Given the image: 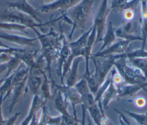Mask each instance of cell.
<instances>
[{"label": "cell", "mask_w": 147, "mask_h": 125, "mask_svg": "<svg viewBox=\"0 0 147 125\" xmlns=\"http://www.w3.org/2000/svg\"><path fill=\"white\" fill-rule=\"evenodd\" d=\"M94 0H81L65 13L72 24V28L68 35V40L72 39L75 29L84 32L93 10Z\"/></svg>", "instance_id": "6da1fadb"}, {"label": "cell", "mask_w": 147, "mask_h": 125, "mask_svg": "<svg viewBox=\"0 0 147 125\" xmlns=\"http://www.w3.org/2000/svg\"><path fill=\"white\" fill-rule=\"evenodd\" d=\"M114 68L126 84H141L146 81L140 70L131 65L125 58L115 60Z\"/></svg>", "instance_id": "7a4b0ae2"}, {"label": "cell", "mask_w": 147, "mask_h": 125, "mask_svg": "<svg viewBox=\"0 0 147 125\" xmlns=\"http://www.w3.org/2000/svg\"><path fill=\"white\" fill-rule=\"evenodd\" d=\"M61 18H63L62 15L57 19H53L49 22L37 23V22H36V21H34L30 17L16 10H12V9H7L5 11H3L2 13H0L1 21L7 22L21 25L25 26L26 28H30L31 29L32 28L41 27L49 23L56 22V21H58Z\"/></svg>", "instance_id": "3957f363"}, {"label": "cell", "mask_w": 147, "mask_h": 125, "mask_svg": "<svg viewBox=\"0 0 147 125\" xmlns=\"http://www.w3.org/2000/svg\"><path fill=\"white\" fill-rule=\"evenodd\" d=\"M92 27L87 32H84L83 34L79 37L76 41L68 43L70 49V54L65 62L63 65L62 68V74L61 77V84H64V78L67 74L70 69L72 62L74 59L79 56H84V48L88 38V36L91 31Z\"/></svg>", "instance_id": "277c9868"}, {"label": "cell", "mask_w": 147, "mask_h": 125, "mask_svg": "<svg viewBox=\"0 0 147 125\" xmlns=\"http://www.w3.org/2000/svg\"><path fill=\"white\" fill-rule=\"evenodd\" d=\"M103 58L104 60H99L96 57H90L94 65V72L92 74L99 86L105 80L108 73L114 67L115 61L113 55Z\"/></svg>", "instance_id": "5b68a950"}, {"label": "cell", "mask_w": 147, "mask_h": 125, "mask_svg": "<svg viewBox=\"0 0 147 125\" xmlns=\"http://www.w3.org/2000/svg\"><path fill=\"white\" fill-rule=\"evenodd\" d=\"M107 3L108 0H102L99 10L94 19V25H95L96 30L95 44L102 41L103 38V33L106 25V19L108 14L111 11L110 8L108 7Z\"/></svg>", "instance_id": "8992f818"}, {"label": "cell", "mask_w": 147, "mask_h": 125, "mask_svg": "<svg viewBox=\"0 0 147 125\" xmlns=\"http://www.w3.org/2000/svg\"><path fill=\"white\" fill-rule=\"evenodd\" d=\"M56 89L60 91L67 100L68 102H70L73 111V115L77 116L76 106L77 105H80L81 104V96L77 92L74 87H69L64 84H57L54 81L52 82Z\"/></svg>", "instance_id": "52a82bcc"}, {"label": "cell", "mask_w": 147, "mask_h": 125, "mask_svg": "<svg viewBox=\"0 0 147 125\" xmlns=\"http://www.w3.org/2000/svg\"><path fill=\"white\" fill-rule=\"evenodd\" d=\"M7 4L8 9L17 10L30 17L36 22L42 23L41 20L40 18V11L34 8L28 2V1L18 0L14 2H7Z\"/></svg>", "instance_id": "ba28073f"}, {"label": "cell", "mask_w": 147, "mask_h": 125, "mask_svg": "<svg viewBox=\"0 0 147 125\" xmlns=\"http://www.w3.org/2000/svg\"><path fill=\"white\" fill-rule=\"evenodd\" d=\"M81 0H56L53 2L44 4L40 8V11L42 13H49L58 10L65 14L68 10L78 4Z\"/></svg>", "instance_id": "9c48e42d"}, {"label": "cell", "mask_w": 147, "mask_h": 125, "mask_svg": "<svg viewBox=\"0 0 147 125\" xmlns=\"http://www.w3.org/2000/svg\"><path fill=\"white\" fill-rule=\"evenodd\" d=\"M131 42L127 40H121L113 44H111L108 48L98 51L94 54H91V56L94 57H106L111 55L120 54L127 52L129 48L130 43Z\"/></svg>", "instance_id": "30bf717a"}, {"label": "cell", "mask_w": 147, "mask_h": 125, "mask_svg": "<svg viewBox=\"0 0 147 125\" xmlns=\"http://www.w3.org/2000/svg\"><path fill=\"white\" fill-rule=\"evenodd\" d=\"M118 88V98L131 97L141 90H146L147 81L141 84L123 83Z\"/></svg>", "instance_id": "8fae6325"}, {"label": "cell", "mask_w": 147, "mask_h": 125, "mask_svg": "<svg viewBox=\"0 0 147 125\" xmlns=\"http://www.w3.org/2000/svg\"><path fill=\"white\" fill-rule=\"evenodd\" d=\"M0 39L14 43L22 46L32 47L34 45L36 41L38 40L37 38H30L24 36L17 34H9L6 33H0Z\"/></svg>", "instance_id": "7c38bea8"}, {"label": "cell", "mask_w": 147, "mask_h": 125, "mask_svg": "<svg viewBox=\"0 0 147 125\" xmlns=\"http://www.w3.org/2000/svg\"><path fill=\"white\" fill-rule=\"evenodd\" d=\"M61 46L60 48L58 57L57 58V73L60 79L61 77L62 68L63 65L65 62L70 54V49L69 47L68 43L67 41L65 36L63 34V33H61Z\"/></svg>", "instance_id": "4fadbf2b"}, {"label": "cell", "mask_w": 147, "mask_h": 125, "mask_svg": "<svg viewBox=\"0 0 147 125\" xmlns=\"http://www.w3.org/2000/svg\"><path fill=\"white\" fill-rule=\"evenodd\" d=\"M45 104V101L42 99L40 95H34L32 100L29 112L20 125H29L37 112Z\"/></svg>", "instance_id": "5bb4252c"}, {"label": "cell", "mask_w": 147, "mask_h": 125, "mask_svg": "<svg viewBox=\"0 0 147 125\" xmlns=\"http://www.w3.org/2000/svg\"><path fill=\"white\" fill-rule=\"evenodd\" d=\"M27 79H28V77L26 79H25L24 80L21 81L20 83H17L16 85L13 86L11 89V95H11L10 103L8 107V111L9 114L11 112V111H13L16 105L19 101V100L21 96L23 94L24 91L25 92Z\"/></svg>", "instance_id": "9a60e30c"}, {"label": "cell", "mask_w": 147, "mask_h": 125, "mask_svg": "<svg viewBox=\"0 0 147 125\" xmlns=\"http://www.w3.org/2000/svg\"><path fill=\"white\" fill-rule=\"evenodd\" d=\"M84 60L83 56H79L75 58L72 62L71 66L67 74L65 85L69 87H74L77 82L78 77V67L80 62Z\"/></svg>", "instance_id": "2e32d148"}, {"label": "cell", "mask_w": 147, "mask_h": 125, "mask_svg": "<svg viewBox=\"0 0 147 125\" xmlns=\"http://www.w3.org/2000/svg\"><path fill=\"white\" fill-rule=\"evenodd\" d=\"M42 79L40 76H33L28 75L26 80L25 93L30 92L33 96L40 95V91Z\"/></svg>", "instance_id": "e0dca14e"}, {"label": "cell", "mask_w": 147, "mask_h": 125, "mask_svg": "<svg viewBox=\"0 0 147 125\" xmlns=\"http://www.w3.org/2000/svg\"><path fill=\"white\" fill-rule=\"evenodd\" d=\"M118 98V88L111 82L108 87L107 89L103 94L101 103L103 108L105 110H107L109 108V104L112 100H114Z\"/></svg>", "instance_id": "ac0fdd59"}, {"label": "cell", "mask_w": 147, "mask_h": 125, "mask_svg": "<svg viewBox=\"0 0 147 125\" xmlns=\"http://www.w3.org/2000/svg\"><path fill=\"white\" fill-rule=\"evenodd\" d=\"M141 2V22L142 28V49H145L146 41L147 40V2L145 0H140Z\"/></svg>", "instance_id": "d6986e66"}, {"label": "cell", "mask_w": 147, "mask_h": 125, "mask_svg": "<svg viewBox=\"0 0 147 125\" xmlns=\"http://www.w3.org/2000/svg\"><path fill=\"white\" fill-rule=\"evenodd\" d=\"M55 108L61 116H64L69 113L68 111V101L64 97L63 95L59 91L56 90V93L54 98Z\"/></svg>", "instance_id": "ffe728a7"}, {"label": "cell", "mask_w": 147, "mask_h": 125, "mask_svg": "<svg viewBox=\"0 0 147 125\" xmlns=\"http://www.w3.org/2000/svg\"><path fill=\"white\" fill-rule=\"evenodd\" d=\"M45 63V59L43 56L40 54L37 60H35L34 63L29 68L28 75L33 76L42 77L44 74H46L44 68V64ZM46 65V64H45Z\"/></svg>", "instance_id": "44dd1931"}, {"label": "cell", "mask_w": 147, "mask_h": 125, "mask_svg": "<svg viewBox=\"0 0 147 125\" xmlns=\"http://www.w3.org/2000/svg\"><path fill=\"white\" fill-rule=\"evenodd\" d=\"M88 115L95 125H102V118L106 115H103L101 112L98 104L94 103L91 106L86 108Z\"/></svg>", "instance_id": "7402d4cb"}, {"label": "cell", "mask_w": 147, "mask_h": 125, "mask_svg": "<svg viewBox=\"0 0 147 125\" xmlns=\"http://www.w3.org/2000/svg\"><path fill=\"white\" fill-rule=\"evenodd\" d=\"M116 37H117L115 33V29L113 28L111 22H109L106 33L102 40L103 41L102 46L99 51H101L110 46L115 40Z\"/></svg>", "instance_id": "603a6c76"}, {"label": "cell", "mask_w": 147, "mask_h": 125, "mask_svg": "<svg viewBox=\"0 0 147 125\" xmlns=\"http://www.w3.org/2000/svg\"><path fill=\"white\" fill-rule=\"evenodd\" d=\"M115 60L120 58H147V50L145 49H137L132 50H128L127 52L120 54L113 55Z\"/></svg>", "instance_id": "cb8c5ba5"}, {"label": "cell", "mask_w": 147, "mask_h": 125, "mask_svg": "<svg viewBox=\"0 0 147 125\" xmlns=\"http://www.w3.org/2000/svg\"><path fill=\"white\" fill-rule=\"evenodd\" d=\"M14 75V72L8 77L4 78L3 83L0 86V95H3L4 101L6 100L11 95L12 85V79Z\"/></svg>", "instance_id": "d4e9b609"}, {"label": "cell", "mask_w": 147, "mask_h": 125, "mask_svg": "<svg viewBox=\"0 0 147 125\" xmlns=\"http://www.w3.org/2000/svg\"><path fill=\"white\" fill-rule=\"evenodd\" d=\"M40 97L43 100L46 101V100L50 99L52 97V94L50 88V81L48 77L46 74L42 76V81L40 88Z\"/></svg>", "instance_id": "484cf974"}, {"label": "cell", "mask_w": 147, "mask_h": 125, "mask_svg": "<svg viewBox=\"0 0 147 125\" xmlns=\"http://www.w3.org/2000/svg\"><path fill=\"white\" fill-rule=\"evenodd\" d=\"M127 60L131 65L140 70L147 79V58H131Z\"/></svg>", "instance_id": "4316f807"}, {"label": "cell", "mask_w": 147, "mask_h": 125, "mask_svg": "<svg viewBox=\"0 0 147 125\" xmlns=\"http://www.w3.org/2000/svg\"><path fill=\"white\" fill-rule=\"evenodd\" d=\"M15 54L19 58L21 63L25 65L28 69L32 66L35 62V53L26 52L24 53H15Z\"/></svg>", "instance_id": "83f0119b"}, {"label": "cell", "mask_w": 147, "mask_h": 125, "mask_svg": "<svg viewBox=\"0 0 147 125\" xmlns=\"http://www.w3.org/2000/svg\"><path fill=\"white\" fill-rule=\"evenodd\" d=\"M21 62L19 58L16 56L15 53L13 54L11 58L7 62V70L6 75L3 77V78H6L10 75V73L13 71H15L20 65Z\"/></svg>", "instance_id": "f1b7e54d"}, {"label": "cell", "mask_w": 147, "mask_h": 125, "mask_svg": "<svg viewBox=\"0 0 147 125\" xmlns=\"http://www.w3.org/2000/svg\"><path fill=\"white\" fill-rule=\"evenodd\" d=\"M0 29L2 30H8V31H17V32H24L26 34L28 33V32H26V29L27 28L24 26L16 24L7 22L1 21H0Z\"/></svg>", "instance_id": "f546056e"}, {"label": "cell", "mask_w": 147, "mask_h": 125, "mask_svg": "<svg viewBox=\"0 0 147 125\" xmlns=\"http://www.w3.org/2000/svg\"><path fill=\"white\" fill-rule=\"evenodd\" d=\"M120 28L125 32L130 34H134L135 33H137L139 29V22L137 20L133 19L132 20L128 21V22H126Z\"/></svg>", "instance_id": "4dcf8cb0"}, {"label": "cell", "mask_w": 147, "mask_h": 125, "mask_svg": "<svg viewBox=\"0 0 147 125\" xmlns=\"http://www.w3.org/2000/svg\"><path fill=\"white\" fill-rule=\"evenodd\" d=\"M74 87L81 97L91 92L87 82L83 77L79 81H77Z\"/></svg>", "instance_id": "1f68e13d"}, {"label": "cell", "mask_w": 147, "mask_h": 125, "mask_svg": "<svg viewBox=\"0 0 147 125\" xmlns=\"http://www.w3.org/2000/svg\"><path fill=\"white\" fill-rule=\"evenodd\" d=\"M115 33L117 37L120 38L123 40L129 41L130 42L133 41L141 40L142 41L141 36H136L134 34H130L125 32L120 27L115 30Z\"/></svg>", "instance_id": "d6a6232c"}, {"label": "cell", "mask_w": 147, "mask_h": 125, "mask_svg": "<svg viewBox=\"0 0 147 125\" xmlns=\"http://www.w3.org/2000/svg\"><path fill=\"white\" fill-rule=\"evenodd\" d=\"M62 120V116L61 115L58 116H51L48 114L46 116L45 124L46 125H60Z\"/></svg>", "instance_id": "836d02e7"}, {"label": "cell", "mask_w": 147, "mask_h": 125, "mask_svg": "<svg viewBox=\"0 0 147 125\" xmlns=\"http://www.w3.org/2000/svg\"><path fill=\"white\" fill-rule=\"evenodd\" d=\"M27 50L25 49L14 48V47H8V48H0V54L1 53H8V54H14L15 53H24L26 52Z\"/></svg>", "instance_id": "e575fe53"}, {"label": "cell", "mask_w": 147, "mask_h": 125, "mask_svg": "<svg viewBox=\"0 0 147 125\" xmlns=\"http://www.w3.org/2000/svg\"><path fill=\"white\" fill-rule=\"evenodd\" d=\"M114 111L118 115V120L120 125H131L128 119L121 112L116 109H115Z\"/></svg>", "instance_id": "d590c367"}, {"label": "cell", "mask_w": 147, "mask_h": 125, "mask_svg": "<svg viewBox=\"0 0 147 125\" xmlns=\"http://www.w3.org/2000/svg\"><path fill=\"white\" fill-rule=\"evenodd\" d=\"M20 114L21 112H16L13 116L5 119L3 125H14Z\"/></svg>", "instance_id": "8d00e7d4"}, {"label": "cell", "mask_w": 147, "mask_h": 125, "mask_svg": "<svg viewBox=\"0 0 147 125\" xmlns=\"http://www.w3.org/2000/svg\"><path fill=\"white\" fill-rule=\"evenodd\" d=\"M134 104L138 108H143L146 104V100L143 96H138L134 99Z\"/></svg>", "instance_id": "74e56055"}, {"label": "cell", "mask_w": 147, "mask_h": 125, "mask_svg": "<svg viewBox=\"0 0 147 125\" xmlns=\"http://www.w3.org/2000/svg\"><path fill=\"white\" fill-rule=\"evenodd\" d=\"M123 18L127 20V21H130L134 19V16H135V13L133 9H126L123 10Z\"/></svg>", "instance_id": "f35d334b"}, {"label": "cell", "mask_w": 147, "mask_h": 125, "mask_svg": "<svg viewBox=\"0 0 147 125\" xmlns=\"http://www.w3.org/2000/svg\"><path fill=\"white\" fill-rule=\"evenodd\" d=\"M13 54L8 53H1L0 54V64L7 62L12 57Z\"/></svg>", "instance_id": "ab89813d"}, {"label": "cell", "mask_w": 147, "mask_h": 125, "mask_svg": "<svg viewBox=\"0 0 147 125\" xmlns=\"http://www.w3.org/2000/svg\"><path fill=\"white\" fill-rule=\"evenodd\" d=\"M3 96V95H0V125H3L5 120L2 115V104L4 101Z\"/></svg>", "instance_id": "60d3db41"}, {"label": "cell", "mask_w": 147, "mask_h": 125, "mask_svg": "<svg viewBox=\"0 0 147 125\" xmlns=\"http://www.w3.org/2000/svg\"><path fill=\"white\" fill-rule=\"evenodd\" d=\"M82 109V119L81 125H86V118L87 114V110L86 107L83 104H80Z\"/></svg>", "instance_id": "b9f144b4"}, {"label": "cell", "mask_w": 147, "mask_h": 125, "mask_svg": "<svg viewBox=\"0 0 147 125\" xmlns=\"http://www.w3.org/2000/svg\"><path fill=\"white\" fill-rule=\"evenodd\" d=\"M102 125H114V124L111 122L109 118L105 115L102 118Z\"/></svg>", "instance_id": "7bdbcfd3"}, {"label": "cell", "mask_w": 147, "mask_h": 125, "mask_svg": "<svg viewBox=\"0 0 147 125\" xmlns=\"http://www.w3.org/2000/svg\"><path fill=\"white\" fill-rule=\"evenodd\" d=\"M7 70V62L0 64V75Z\"/></svg>", "instance_id": "ee69618b"}, {"label": "cell", "mask_w": 147, "mask_h": 125, "mask_svg": "<svg viewBox=\"0 0 147 125\" xmlns=\"http://www.w3.org/2000/svg\"><path fill=\"white\" fill-rule=\"evenodd\" d=\"M87 125H95L88 115L87 116Z\"/></svg>", "instance_id": "f6af8a7d"}, {"label": "cell", "mask_w": 147, "mask_h": 125, "mask_svg": "<svg viewBox=\"0 0 147 125\" xmlns=\"http://www.w3.org/2000/svg\"><path fill=\"white\" fill-rule=\"evenodd\" d=\"M37 2H42V3H49L51 2H53L56 0H35ZM47 4V3H45Z\"/></svg>", "instance_id": "bcb514c9"}, {"label": "cell", "mask_w": 147, "mask_h": 125, "mask_svg": "<svg viewBox=\"0 0 147 125\" xmlns=\"http://www.w3.org/2000/svg\"><path fill=\"white\" fill-rule=\"evenodd\" d=\"M9 47V46L5 45V44H3L1 40H0V48H8Z\"/></svg>", "instance_id": "7dc6e473"}, {"label": "cell", "mask_w": 147, "mask_h": 125, "mask_svg": "<svg viewBox=\"0 0 147 125\" xmlns=\"http://www.w3.org/2000/svg\"><path fill=\"white\" fill-rule=\"evenodd\" d=\"M60 125H66L65 122H64V120H63V118H62V120H61V122Z\"/></svg>", "instance_id": "c3c4849f"}, {"label": "cell", "mask_w": 147, "mask_h": 125, "mask_svg": "<svg viewBox=\"0 0 147 125\" xmlns=\"http://www.w3.org/2000/svg\"><path fill=\"white\" fill-rule=\"evenodd\" d=\"M24 1H28V0H24Z\"/></svg>", "instance_id": "681fc988"}, {"label": "cell", "mask_w": 147, "mask_h": 125, "mask_svg": "<svg viewBox=\"0 0 147 125\" xmlns=\"http://www.w3.org/2000/svg\"><path fill=\"white\" fill-rule=\"evenodd\" d=\"M145 1H146V2H147V0H145Z\"/></svg>", "instance_id": "f907efd6"}, {"label": "cell", "mask_w": 147, "mask_h": 125, "mask_svg": "<svg viewBox=\"0 0 147 125\" xmlns=\"http://www.w3.org/2000/svg\"><path fill=\"white\" fill-rule=\"evenodd\" d=\"M0 13H1V11H0Z\"/></svg>", "instance_id": "816d5d0a"}]
</instances>
